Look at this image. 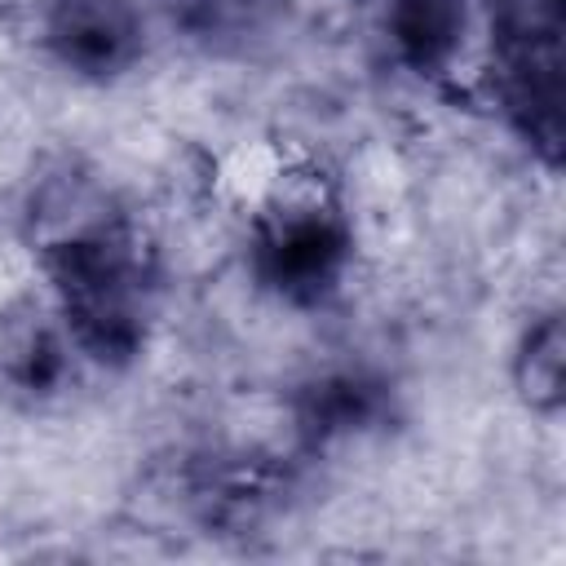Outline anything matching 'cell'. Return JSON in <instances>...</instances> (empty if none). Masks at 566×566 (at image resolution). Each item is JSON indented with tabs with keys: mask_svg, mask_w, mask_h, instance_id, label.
I'll list each match as a JSON object with an SVG mask.
<instances>
[{
	"mask_svg": "<svg viewBox=\"0 0 566 566\" xmlns=\"http://www.w3.org/2000/svg\"><path fill=\"white\" fill-rule=\"evenodd\" d=\"M71 340L106 367H124L146 345L150 265L119 226H84L44 252Z\"/></svg>",
	"mask_w": 566,
	"mask_h": 566,
	"instance_id": "6da1fadb",
	"label": "cell"
},
{
	"mask_svg": "<svg viewBox=\"0 0 566 566\" xmlns=\"http://www.w3.org/2000/svg\"><path fill=\"white\" fill-rule=\"evenodd\" d=\"M491 57L504 115L548 164L562 159V4L495 0Z\"/></svg>",
	"mask_w": 566,
	"mask_h": 566,
	"instance_id": "7a4b0ae2",
	"label": "cell"
},
{
	"mask_svg": "<svg viewBox=\"0 0 566 566\" xmlns=\"http://www.w3.org/2000/svg\"><path fill=\"white\" fill-rule=\"evenodd\" d=\"M349 226L340 221V212L318 203L270 212L252 239L256 279L292 305H314L332 296L349 265Z\"/></svg>",
	"mask_w": 566,
	"mask_h": 566,
	"instance_id": "3957f363",
	"label": "cell"
},
{
	"mask_svg": "<svg viewBox=\"0 0 566 566\" xmlns=\"http://www.w3.org/2000/svg\"><path fill=\"white\" fill-rule=\"evenodd\" d=\"M44 31L57 62L88 80H111L142 53V22L128 0H49Z\"/></svg>",
	"mask_w": 566,
	"mask_h": 566,
	"instance_id": "277c9868",
	"label": "cell"
},
{
	"mask_svg": "<svg viewBox=\"0 0 566 566\" xmlns=\"http://www.w3.org/2000/svg\"><path fill=\"white\" fill-rule=\"evenodd\" d=\"M464 35V0H394L389 4V40L398 57L420 71L438 75L455 57Z\"/></svg>",
	"mask_w": 566,
	"mask_h": 566,
	"instance_id": "5b68a950",
	"label": "cell"
},
{
	"mask_svg": "<svg viewBox=\"0 0 566 566\" xmlns=\"http://www.w3.org/2000/svg\"><path fill=\"white\" fill-rule=\"evenodd\" d=\"M380 411H385V389L363 371H340V376H323L314 389H305L301 429L314 442H327V438L358 433V429L376 424Z\"/></svg>",
	"mask_w": 566,
	"mask_h": 566,
	"instance_id": "8992f818",
	"label": "cell"
},
{
	"mask_svg": "<svg viewBox=\"0 0 566 566\" xmlns=\"http://www.w3.org/2000/svg\"><path fill=\"white\" fill-rule=\"evenodd\" d=\"M562 371H566V327H562V314H544L517 340L513 380H517L522 402L531 411H557L562 407Z\"/></svg>",
	"mask_w": 566,
	"mask_h": 566,
	"instance_id": "52a82bcc",
	"label": "cell"
},
{
	"mask_svg": "<svg viewBox=\"0 0 566 566\" xmlns=\"http://www.w3.org/2000/svg\"><path fill=\"white\" fill-rule=\"evenodd\" d=\"M279 9V0H190V18L199 31H217V35H239L261 27L270 13Z\"/></svg>",
	"mask_w": 566,
	"mask_h": 566,
	"instance_id": "ba28073f",
	"label": "cell"
},
{
	"mask_svg": "<svg viewBox=\"0 0 566 566\" xmlns=\"http://www.w3.org/2000/svg\"><path fill=\"white\" fill-rule=\"evenodd\" d=\"M557 4H562V0H557Z\"/></svg>",
	"mask_w": 566,
	"mask_h": 566,
	"instance_id": "9c48e42d",
	"label": "cell"
}]
</instances>
